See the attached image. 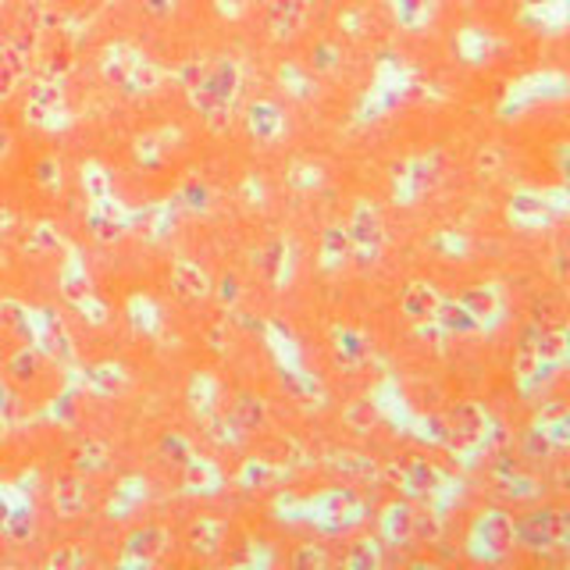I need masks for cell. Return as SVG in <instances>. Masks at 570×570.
I'll list each match as a JSON object with an SVG mask.
<instances>
[{"instance_id":"6da1fadb","label":"cell","mask_w":570,"mask_h":570,"mask_svg":"<svg viewBox=\"0 0 570 570\" xmlns=\"http://www.w3.org/2000/svg\"><path fill=\"white\" fill-rule=\"evenodd\" d=\"M435 289H428V285H414L406 296H403V307L406 314H414V317H424V314H432L435 311Z\"/></svg>"},{"instance_id":"7a4b0ae2","label":"cell","mask_w":570,"mask_h":570,"mask_svg":"<svg viewBox=\"0 0 570 570\" xmlns=\"http://www.w3.org/2000/svg\"><path fill=\"white\" fill-rule=\"evenodd\" d=\"M481 531L489 534L492 546H507V542L513 539V524L507 521L503 513H492V517H485V524H481Z\"/></svg>"},{"instance_id":"3957f363","label":"cell","mask_w":570,"mask_h":570,"mask_svg":"<svg viewBox=\"0 0 570 570\" xmlns=\"http://www.w3.org/2000/svg\"><path fill=\"white\" fill-rule=\"evenodd\" d=\"M82 503H86L82 485H76V481H61V485H58V507H61L65 513H76Z\"/></svg>"},{"instance_id":"277c9868","label":"cell","mask_w":570,"mask_h":570,"mask_svg":"<svg viewBox=\"0 0 570 570\" xmlns=\"http://www.w3.org/2000/svg\"><path fill=\"white\" fill-rule=\"evenodd\" d=\"M261 417H264V406L254 396H239V403H236V421L243 428H257Z\"/></svg>"},{"instance_id":"5b68a950","label":"cell","mask_w":570,"mask_h":570,"mask_svg":"<svg viewBox=\"0 0 570 570\" xmlns=\"http://www.w3.org/2000/svg\"><path fill=\"white\" fill-rule=\"evenodd\" d=\"M160 539H165L160 531H139L136 539H132V549L139 552V557L150 560V557H157L160 549H165V542H160Z\"/></svg>"},{"instance_id":"8992f818","label":"cell","mask_w":570,"mask_h":570,"mask_svg":"<svg viewBox=\"0 0 570 570\" xmlns=\"http://www.w3.org/2000/svg\"><path fill=\"white\" fill-rule=\"evenodd\" d=\"M432 481H435V471L428 468V463H417V468H410V474H406V485L414 489V492L432 489Z\"/></svg>"},{"instance_id":"52a82bcc","label":"cell","mask_w":570,"mask_h":570,"mask_svg":"<svg viewBox=\"0 0 570 570\" xmlns=\"http://www.w3.org/2000/svg\"><path fill=\"white\" fill-rule=\"evenodd\" d=\"M442 321H445L450 328H460V332L474 325V317H471L468 307H442Z\"/></svg>"},{"instance_id":"ba28073f","label":"cell","mask_w":570,"mask_h":570,"mask_svg":"<svg viewBox=\"0 0 570 570\" xmlns=\"http://www.w3.org/2000/svg\"><path fill=\"white\" fill-rule=\"evenodd\" d=\"M4 528L14 534V539H26L29 528H32V521H29V513H26V510H18L14 517H4Z\"/></svg>"},{"instance_id":"9c48e42d","label":"cell","mask_w":570,"mask_h":570,"mask_svg":"<svg viewBox=\"0 0 570 570\" xmlns=\"http://www.w3.org/2000/svg\"><path fill=\"white\" fill-rule=\"evenodd\" d=\"M346 246H350V236H346V232L332 228V232H328V254H332V257L346 254Z\"/></svg>"},{"instance_id":"30bf717a","label":"cell","mask_w":570,"mask_h":570,"mask_svg":"<svg viewBox=\"0 0 570 570\" xmlns=\"http://www.w3.org/2000/svg\"><path fill=\"white\" fill-rule=\"evenodd\" d=\"M296 563H299V567H303V563H317V567H325V563H328V557H325V552H321V549H303L299 557H296Z\"/></svg>"},{"instance_id":"8fae6325","label":"cell","mask_w":570,"mask_h":570,"mask_svg":"<svg viewBox=\"0 0 570 570\" xmlns=\"http://www.w3.org/2000/svg\"><path fill=\"white\" fill-rule=\"evenodd\" d=\"M236 293H239V289H236V278H225V289H222V296H225V299H232Z\"/></svg>"}]
</instances>
